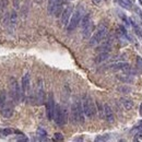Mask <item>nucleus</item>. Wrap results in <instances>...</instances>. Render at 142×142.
Wrapping results in <instances>:
<instances>
[{"label": "nucleus", "mask_w": 142, "mask_h": 142, "mask_svg": "<svg viewBox=\"0 0 142 142\" xmlns=\"http://www.w3.org/2000/svg\"><path fill=\"white\" fill-rule=\"evenodd\" d=\"M71 120L73 124H83L84 121V112L81 102L77 99L71 105Z\"/></svg>", "instance_id": "1"}, {"label": "nucleus", "mask_w": 142, "mask_h": 142, "mask_svg": "<svg viewBox=\"0 0 142 142\" xmlns=\"http://www.w3.org/2000/svg\"><path fill=\"white\" fill-rule=\"evenodd\" d=\"M108 33V26L106 23H101L98 26L96 31L94 32L93 36L90 39V45L91 46H95V45H98L106 37V35Z\"/></svg>", "instance_id": "2"}, {"label": "nucleus", "mask_w": 142, "mask_h": 142, "mask_svg": "<svg viewBox=\"0 0 142 142\" xmlns=\"http://www.w3.org/2000/svg\"><path fill=\"white\" fill-rule=\"evenodd\" d=\"M84 12H85V10H84L83 4H79V6L77 7V9H76V11L72 14L69 24H68V26H67V30L69 31V32H72L73 30H76V28L79 25V23L81 22L82 18L84 17Z\"/></svg>", "instance_id": "3"}, {"label": "nucleus", "mask_w": 142, "mask_h": 142, "mask_svg": "<svg viewBox=\"0 0 142 142\" xmlns=\"http://www.w3.org/2000/svg\"><path fill=\"white\" fill-rule=\"evenodd\" d=\"M82 106H83L84 115H85L87 118H92V117L95 116L97 109H96V106H95V103L93 102V99H92V97L90 95L84 96Z\"/></svg>", "instance_id": "4"}, {"label": "nucleus", "mask_w": 142, "mask_h": 142, "mask_svg": "<svg viewBox=\"0 0 142 142\" xmlns=\"http://www.w3.org/2000/svg\"><path fill=\"white\" fill-rule=\"evenodd\" d=\"M54 119L58 126H65L67 124V110L60 105H57L55 109Z\"/></svg>", "instance_id": "5"}, {"label": "nucleus", "mask_w": 142, "mask_h": 142, "mask_svg": "<svg viewBox=\"0 0 142 142\" xmlns=\"http://www.w3.org/2000/svg\"><path fill=\"white\" fill-rule=\"evenodd\" d=\"M10 95H11L12 99L15 103L20 102L21 95H22V93H21V89H20L17 80H15L14 78L10 79Z\"/></svg>", "instance_id": "6"}, {"label": "nucleus", "mask_w": 142, "mask_h": 142, "mask_svg": "<svg viewBox=\"0 0 142 142\" xmlns=\"http://www.w3.org/2000/svg\"><path fill=\"white\" fill-rule=\"evenodd\" d=\"M55 109H56V105H55V99H54V94L49 93L48 98H47V103H46V115L48 120H52L55 116Z\"/></svg>", "instance_id": "7"}, {"label": "nucleus", "mask_w": 142, "mask_h": 142, "mask_svg": "<svg viewBox=\"0 0 142 142\" xmlns=\"http://www.w3.org/2000/svg\"><path fill=\"white\" fill-rule=\"evenodd\" d=\"M30 83H31V77H30V73L28 72L22 77V80H21V87H22V96H23V98H24L25 95H28L29 94Z\"/></svg>", "instance_id": "8"}, {"label": "nucleus", "mask_w": 142, "mask_h": 142, "mask_svg": "<svg viewBox=\"0 0 142 142\" xmlns=\"http://www.w3.org/2000/svg\"><path fill=\"white\" fill-rule=\"evenodd\" d=\"M72 12H73V7L71 4L67 6V8L64 9V11L61 13V24L64 26H68V24H69V20Z\"/></svg>", "instance_id": "9"}, {"label": "nucleus", "mask_w": 142, "mask_h": 142, "mask_svg": "<svg viewBox=\"0 0 142 142\" xmlns=\"http://www.w3.org/2000/svg\"><path fill=\"white\" fill-rule=\"evenodd\" d=\"M44 101H45V93H44V87H43V81L38 80L37 89H36V102L40 105L44 103Z\"/></svg>", "instance_id": "10"}, {"label": "nucleus", "mask_w": 142, "mask_h": 142, "mask_svg": "<svg viewBox=\"0 0 142 142\" xmlns=\"http://www.w3.org/2000/svg\"><path fill=\"white\" fill-rule=\"evenodd\" d=\"M99 44L101 45L97 47V50L99 52H102V51H108L109 52L110 48H112V45H113V37L112 36H109V37L106 38V39L104 38Z\"/></svg>", "instance_id": "11"}, {"label": "nucleus", "mask_w": 142, "mask_h": 142, "mask_svg": "<svg viewBox=\"0 0 142 142\" xmlns=\"http://www.w3.org/2000/svg\"><path fill=\"white\" fill-rule=\"evenodd\" d=\"M104 118L107 120L108 123H114L115 121V115L113 109L110 108V106L108 104L104 105Z\"/></svg>", "instance_id": "12"}, {"label": "nucleus", "mask_w": 142, "mask_h": 142, "mask_svg": "<svg viewBox=\"0 0 142 142\" xmlns=\"http://www.w3.org/2000/svg\"><path fill=\"white\" fill-rule=\"evenodd\" d=\"M109 69L112 70H129L130 69V65L128 62H124V61H120V62H116V64H113L109 66Z\"/></svg>", "instance_id": "13"}, {"label": "nucleus", "mask_w": 142, "mask_h": 142, "mask_svg": "<svg viewBox=\"0 0 142 142\" xmlns=\"http://www.w3.org/2000/svg\"><path fill=\"white\" fill-rule=\"evenodd\" d=\"M93 29H94L93 22H90L89 24H86L85 26H83V28H82L83 37H84V38H90V37H91V34L93 33Z\"/></svg>", "instance_id": "14"}, {"label": "nucleus", "mask_w": 142, "mask_h": 142, "mask_svg": "<svg viewBox=\"0 0 142 142\" xmlns=\"http://www.w3.org/2000/svg\"><path fill=\"white\" fill-rule=\"evenodd\" d=\"M17 21H18V13L15 10H12L10 12V19H9V26L10 28H14L17 25Z\"/></svg>", "instance_id": "15"}, {"label": "nucleus", "mask_w": 142, "mask_h": 142, "mask_svg": "<svg viewBox=\"0 0 142 142\" xmlns=\"http://www.w3.org/2000/svg\"><path fill=\"white\" fill-rule=\"evenodd\" d=\"M108 58H109V52L108 51H102V52H99V54L96 56L95 62H96V64H101V62L107 60Z\"/></svg>", "instance_id": "16"}, {"label": "nucleus", "mask_w": 142, "mask_h": 142, "mask_svg": "<svg viewBox=\"0 0 142 142\" xmlns=\"http://www.w3.org/2000/svg\"><path fill=\"white\" fill-rule=\"evenodd\" d=\"M1 115H2L3 117H6V118L12 117L13 109H12L11 107H3V108H2V112H1Z\"/></svg>", "instance_id": "17"}, {"label": "nucleus", "mask_w": 142, "mask_h": 142, "mask_svg": "<svg viewBox=\"0 0 142 142\" xmlns=\"http://www.w3.org/2000/svg\"><path fill=\"white\" fill-rule=\"evenodd\" d=\"M118 3L123 8L125 9H128V10H131L132 9V3H131L130 0H117Z\"/></svg>", "instance_id": "18"}, {"label": "nucleus", "mask_w": 142, "mask_h": 142, "mask_svg": "<svg viewBox=\"0 0 142 142\" xmlns=\"http://www.w3.org/2000/svg\"><path fill=\"white\" fill-rule=\"evenodd\" d=\"M121 103H123V105H124V107L126 108V109H131L132 108V106H133V102L131 101L130 98H123L121 99Z\"/></svg>", "instance_id": "19"}, {"label": "nucleus", "mask_w": 142, "mask_h": 142, "mask_svg": "<svg viewBox=\"0 0 142 142\" xmlns=\"http://www.w3.org/2000/svg\"><path fill=\"white\" fill-rule=\"evenodd\" d=\"M118 79L119 80H121L123 82H125V83H131V82H133V78L131 77L130 75H123V76H120V77H118Z\"/></svg>", "instance_id": "20"}, {"label": "nucleus", "mask_w": 142, "mask_h": 142, "mask_svg": "<svg viewBox=\"0 0 142 142\" xmlns=\"http://www.w3.org/2000/svg\"><path fill=\"white\" fill-rule=\"evenodd\" d=\"M14 132V131L11 129V128H0V133H1L3 137H7L9 134H12Z\"/></svg>", "instance_id": "21"}, {"label": "nucleus", "mask_w": 142, "mask_h": 142, "mask_svg": "<svg viewBox=\"0 0 142 142\" xmlns=\"http://www.w3.org/2000/svg\"><path fill=\"white\" fill-rule=\"evenodd\" d=\"M6 99H7V94L3 91L0 94V108H3L4 104H6Z\"/></svg>", "instance_id": "22"}, {"label": "nucleus", "mask_w": 142, "mask_h": 142, "mask_svg": "<svg viewBox=\"0 0 142 142\" xmlns=\"http://www.w3.org/2000/svg\"><path fill=\"white\" fill-rule=\"evenodd\" d=\"M37 134L40 138V140H46V137H47V132L43 129V128H38L37 129Z\"/></svg>", "instance_id": "23"}, {"label": "nucleus", "mask_w": 142, "mask_h": 142, "mask_svg": "<svg viewBox=\"0 0 142 142\" xmlns=\"http://www.w3.org/2000/svg\"><path fill=\"white\" fill-rule=\"evenodd\" d=\"M96 106H97V112L99 113V117H104V105H102L99 102H96Z\"/></svg>", "instance_id": "24"}, {"label": "nucleus", "mask_w": 142, "mask_h": 142, "mask_svg": "<svg viewBox=\"0 0 142 142\" xmlns=\"http://www.w3.org/2000/svg\"><path fill=\"white\" fill-rule=\"evenodd\" d=\"M54 138H55V140L62 141V140H64V136H62V133H60V132H56L54 134Z\"/></svg>", "instance_id": "25"}, {"label": "nucleus", "mask_w": 142, "mask_h": 142, "mask_svg": "<svg viewBox=\"0 0 142 142\" xmlns=\"http://www.w3.org/2000/svg\"><path fill=\"white\" fill-rule=\"evenodd\" d=\"M107 139H108V136H98L95 139V141H104V140H107Z\"/></svg>", "instance_id": "26"}, {"label": "nucleus", "mask_w": 142, "mask_h": 142, "mask_svg": "<svg viewBox=\"0 0 142 142\" xmlns=\"http://www.w3.org/2000/svg\"><path fill=\"white\" fill-rule=\"evenodd\" d=\"M134 140H138V141H142V132L140 131V132H138L136 134V138H134Z\"/></svg>", "instance_id": "27"}, {"label": "nucleus", "mask_w": 142, "mask_h": 142, "mask_svg": "<svg viewBox=\"0 0 142 142\" xmlns=\"http://www.w3.org/2000/svg\"><path fill=\"white\" fill-rule=\"evenodd\" d=\"M14 7H15V8L19 7V1H18V0H14Z\"/></svg>", "instance_id": "28"}, {"label": "nucleus", "mask_w": 142, "mask_h": 142, "mask_svg": "<svg viewBox=\"0 0 142 142\" xmlns=\"http://www.w3.org/2000/svg\"><path fill=\"white\" fill-rule=\"evenodd\" d=\"M137 11H138V12H139V15H140V18L142 19V11H140V10H139V9H138V10H137Z\"/></svg>", "instance_id": "29"}, {"label": "nucleus", "mask_w": 142, "mask_h": 142, "mask_svg": "<svg viewBox=\"0 0 142 142\" xmlns=\"http://www.w3.org/2000/svg\"><path fill=\"white\" fill-rule=\"evenodd\" d=\"M140 115L142 116V103H141V105H140Z\"/></svg>", "instance_id": "30"}, {"label": "nucleus", "mask_w": 142, "mask_h": 142, "mask_svg": "<svg viewBox=\"0 0 142 142\" xmlns=\"http://www.w3.org/2000/svg\"><path fill=\"white\" fill-rule=\"evenodd\" d=\"M65 1H71V0H65Z\"/></svg>", "instance_id": "31"}]
</instances>
